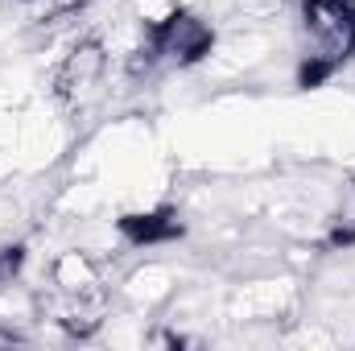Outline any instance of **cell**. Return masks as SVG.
<instances>
[{
  "mask_svg": "<svg viewBox=\"0 0 355 351\" xmlns=\"http://www.w3.org/2000/svg\"><path fill=\"white\" fill-rule=\"evenodd\" d=\"M306 71L302 83H318L355 54V0H302Z\"/></svg>",
  "mask_w": 355,
  "mask_h": 351,
  "instance_id": "6da1fadb",
  "label": "cell"
},
{
  "mask_svg": "<svg viewBox=\"0 0 355 351\" xmlns=\"http://www.w3.org/2000/svg\"><path fill=\"white\" fill-rule=\"evenodd\" d=\"M149 37H153L157 58L162 62H178V67H190V62L207 58L211 46H215V29L202 17L186 12V8H174L162 25L149 29Z\"/></svg>",
  "mask_w": 355,
  "mask_h": 351,
  "instance_id": "7a4b0ae2",
  "label": "cell"
},
{
  "mask_svg": "<svg viewBox=\"0 0 355 351\" xmlns=\"http://www.w3.org/2000/svg\"><path fill=\"white\" fill-rule=\"evenodd\" d=\"M103 79H107V46H103L99 37H83V42L71 46V54L62 58V67H58V75H54V91H58L67 103L83 108V103H91V99L99 95Z\"/></svg>",
  "mask_w": 355,
  "mask_h": 351,
  "instance_id": "3957f363",
  "label": "cell"
},
{
  "mask_svg": "<svg viewBox=\"0 0 355 351\" xmlns=\"http://www.w3.org/2000/svg\"><path fill=\"white\" fill-rule=\"evenodd\" d=\"M50 281H54L58 298H103L99 264L91 261L87 252H62L58 261L50 264Z\"/></svg>",
  "mask_w": 355,
  "mask_h": 351,
  "instance_id": "277c9868",
  "label": "cell"
},
{
  "mask_svg": "<svg viewBox=\"0 0 355 351\" xmlns=\"http://www.w3.org/2000/svg\"><path fill=\"white\" fill-rule=\"evenodd\" d=\"M120 232L141 248V244H162V240H174L182 232L174 211H153V215H128L120 219Z\"/></svg>",
  "mask_w": 355,
  "mask_h": 351,
  "instance_id": "5b68a950",
  "label": "cell"
},
{
  "mask_svg": "<svg viewBox=\"0 0 355 351\" xmlns=\"http://www.w3.org/2000/svg\"><path fill=\"white\" fill-rule=\"evenodd\" d=\"M21 8L33 25H54V21H67V17L83 12L87 0H21Z\"/></svg>",
  "mask_w": 355,
  "mask_h": 351,
  "instance_id": "8992f818",
  "label": "cell"
},
{
  "mask_svg": "<svg viewBox=\"0 0 355 351\" xmlns=\"http://www.w3.org/2000/svg\"><path fill=\"white\" fill-rule=\"evenodd\" d=\"M21 264H25V248H21V244H8V248H0V293H4V289L17 281Z\"/></svg>",
  "mask_w": 355,
  "mask_h": 351,
  "instance_id": "52a82bcc",
  "label": "cell"
}]
</instances>
